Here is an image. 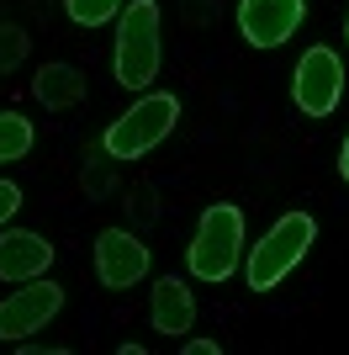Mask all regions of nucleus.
<instances>
[{
	"label": "nucleus",
	"mask_w": 349,
	"mask_h": 355,
	"mask_svg": "<svg viewBox=\"0 0 349 355\" xmlns=\"http://www.w3.org/2000/svg\"><path fill=\"white\" fill-rule=\"evenodd\" d=\"M291 101L312 122L339 112V101H344V59H339L334 48L312 43L302 59H296V69H291Z\"/></svg>",
	"instance_id": "obj_5"
},
{
	"label": "nucleus",
	"mask_w": 349,
	"mask_h": 355,
	"mask_svg": "<svg viewBox=\"0 0 349 355\" xmlns=\"http://www.w3.org/2000/svg\"><path fill=\"white\" fill-rule=\"evenodd\" d=\"M32 101L48 106V112H69V106L85 101V69L69 59H53L32 74Z\"/></svg>",
	"instance_id": "obj_11"
},
{
	"label": "nucleus",
	"mask_w": 349,
	"mask_h": 355,
	"mask_svg": "<svg viewBox=\"0 0 349 355\" xmlns=\"http://www.w3.org/2000/svg\"><path fill=\"white\" fill-rule=\"evenodd\" d=\"M148 270H154V250L143 244V234H132V228L96 234V282L106 292H132L138 282H148Z\"/></svg>",
	"instance_id": "obj_7"
},
{
	"label": "nucleus",
	"mask_w": 349,
	"mask_h": 355,
	"mask_svg": "<svg viewBox=\"0 0 349 355\" xmlns=\"http://www.w3.org/2000/svg\"><path fill=\"white\" fill-rule=\"evenodd\" d=\"M27 53H32L27 27H16V21H0V80L21 69V64H27Z\"/></svg>",
	"instance_id": "obj_15"
},
{
	"label": "nucleus",
	"mask_w": 349,
	"mask_h": 355,
	"mask_svg": "<svg viewBox=\"0 0 349 355\" xmlns=\"http://www.w3.org/2000/svg\"><path fill=\"white\" fill-rule=\"evenodd\" d=\"M164 64V16L159 0H127L116 16V43H111V69L122 90H148Z\"/></svg>",
	"instance_id": "obj_2"
},
{
	"label": "nucleus",
	"mask_w": 349,
	"mask_h": 355,
	"mask_svg": "<svg viewBox=\"0 0 349 355\" xmlns=\"http://www.w3.org/2000/svg\"><path fill=\"white\" fill-rule=\"evenodd\" d=\"M32 144H37V128H32L21 112H0V164H16V159H27Z\"/></svg>",
	"instance_id": "obj_12"
},
{
	"label": "nucleus",
	"mask_w": 349,
	"mask_h": 355,
	"mask_svg": "<svg viewBox=\"0 0 349 355\" xmlns=\"http://www.w3.org/2000/svg\"><path fill=\"white\" fill-rule=\"evenodd\" d=\"M127 207L138 212V223H154V218H159V196H154V186H132Z\"/></svg>",
	"instance_id": "obj_16"
},
{
	"label": "nucleus",
	"mask_w": 349,
	"mask_h": 355,
	"mask_svg": "<svg viewBox=\"0 0 349 355\" xmlns=\"http://www.w3.org/2000/svg\"><path fill=\"white\" fill-rule=\"evenodd\" d=\"M244 212L233 207V202H212L196 223V234H190V250H186V266L196 282L206 286H222L228 276L244 270Z\"/></svg>",
	"instance_id": "obj_3"
},
{
	"label": "nucleus",
	"mask_w": 349,
	"mask_h": 355,
	"mask_svg": "<svg viewBox=\"0 0 349 355\" xmlns=\"http://www.w3.org/2000/svg\"><path fill=\"white\" fill-rule=\"evenodd\" d=\"M339 175L349 180V133H344V148H339Z\"/></svg>",
	"instance_id": "obj_19"
},
{
	"label": "nucleus",
	"mask_w": 349,
	"mask_h": 355,
	"mask_svg": "<svg viewBox=\"0 0 349 355\" xmlns=\"http://www.w3.org/2000/svg\"><path fill=\"white\" fill-rule=\"evenodd\" d=\"M64 313V286L37 276V282H21L16 292H6L0 302V345H21L27 334L48 329Z\"/></svg>",
	"instance_id": "obj_6"
},
{
	"label": "nucleus",
	"mask_w": 349,
	"mask_h": 355,
	"mask_svg": "<svg viewBox=\"0 0 349 355\" xmlns=\"http://www.w3.org/2000/svg\"><path fill=\"white\" fill-rule=\"evenodd\" d=\"M312 244H318V218H312V212H302V207L280 212V218L260 234V244H254V250H244V286H249L254 297L276 292L291 270L307 260V250H312Z\"/></svg>",
	"instance_id": "obj_1"
},
{
	"label": "nucleus",
	"mask_w": 349,
	"mask_h": 355,
	"mask_svg": "<svg viewBox=\"0 0 349 355\" xmlns=\"http://www.w3.org/2000/svg\"><path fill=\"white\" fill-rule=\"evenodd\" d=\"M122 6H127V0H64L69 21H74V27H85V32L116 21V16H122Z\"/></svg>",
	"instance_id": "obj_14"
},
{
	"label": "nucleus",
	"mask_w": 349,
	"mask_h": 355,
	"mask_svg": "<svg viewBox=\"0 0 349 355\" xmlns=\"http://www.w3.org/2000/svg\"><path fill=\"white\" fill-rule=\"evenodd\" d=\"M80 191L90 196V202H101V196L116 191V159L111 154H85V170H80Z\"/></svg>",
	"instance_id": "obj_13"
},
{
	"label": "nucleus",
	"mask_w": 349,
	"mask_h": 355,
	"mask_svg": "<svg viewBox=\"0 0 349 355\" xmlns=\"http://www.w3.org/2000/svg\"><path fill=\"white\" fill-rule=\"evenodd\" d=\"M53 254L58 250L43 234H32V228H6V234H0V282L6 286L37 282V276H48Z\"/></svg>",
	"instance_id": "obj_9"
},
{
	"label": "nucleus",
	"mask_w": 349,
	"mask_h": 355,
	"mask_svg": "<svg viewBox=\"0 0 349 355\" xmlns=\"http://www.w3.org/2000/svg\"><path fill=\"white\" fill-rule=\"evenodd\" d=\"M307 21V0H238V32L249 48H280Z\"/></svg>",
	"instance_id": "obj_8"
},
{
	"label": "nucleus",
	"mask_w": 349,
	"mask_h": 355,
	"mask_svg": "<svg viewBox=\"0 0 349 355\" xmlns=\"http://www.w3.org/2000/svg\"><path fill=\"white\" fill-rule=\"evenodd\" d=\"M186 350H190V355H222V345H217V340H190Z\"/></svg>",
	"instance_id": "obj_18"
},
{
	"label": "nucleus",
	"mask_w": 349,
	"mask_h": 355,
	"mask_svg": "<svg viewBox=\"0 0 349 355\" xmlns=\"http://www.w3.org/2000/svg\"><path fill=\"white\" fill-rule=\"evenodd\" d=\"M344 43H349V16H344Z\"/></svg>",
	"instance_id": "obj_20"
},
{
	"label": "nucleus",
	"mask_w": 349,
	"mask_h": 355,
	"mask_svg": "<svg viewBox=\"0 0 349 355\" xmlns=\"http://www.w3.org/2000/svg\"><path fill=\"white\" fill-rule=\"evenodd\" d=\"M174 122H180V96H170V90H143V96L106 128L101 148L116 164H132V159H143V154H154V148L174 133Z\"/></svg>",
	"instance_id": "obj_4"
},
{
	"label": "nucleus",
	"mask_w": 349,
	"mask_h": 355,
	"mask_svg": "<svg viewBox=\"0 0 349 355\" xmlns=\"http://www.w3.org/2000/svg\"><path fill=\"white\" fill-rule=\"evenodd\" d=\"M16 212H21V186H16V180H0V228H6Z\"/></svg>",
	"instance_id": "obj_17"
},
{
	"label": "nucleus",
	"mask_w": 349,
	"mask_h": 355,
	"mask_svg": "<svg viewBox=\"0 0 349 355\" xmlns=\"http://www.w3.org/2000/svg\"><path fill=\"white\" fill-rule=\"evenodd\" d=\"M148 324H154V334H170V340L190 334L196 329V292H190V282L159 276L154 292H148Z\"/></svg>",
	"instance_id": "obj_10"
}]
</instances>
